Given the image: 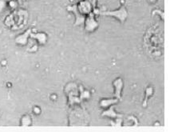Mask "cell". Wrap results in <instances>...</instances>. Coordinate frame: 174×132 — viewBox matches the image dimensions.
I'll use <instances>...</instances> for the list:
<instances>
[{"instance_id":"1","label":"cell","mask_w":174,"mask_h":132,"mask_svg":"<svg viewBox=\"0 0 174 132\" xmlns=\"http://www.w3.org/2000/svg\"><path fill=\"white\" fill-rule=\"evenodd\" d=\"M102 15L112 16L117 19H118L120 22H123L125 21V19L128 16V12L124 6H121V8L117 10H113V11H106V12H102Z\"/></svg>"},{"instance_id":"2","label":"cell","mask_w":174,"mask_h":132,"mask_svg":"<svg viewBox=\"0 0 174 132\" xmlns=\"http://www.w3.org/2000/svg\"><path fill=\"white\" fill-rule=\"evenodd\" d=\"M98 27V22L94 19L93 15H90L85 21V29L88 32L94 31Z\"/></svg>"},{"instance_id":"3","label":"cell","mask_w":174,"mask_h":132,"mask_svg":"<svg viewBox=\"0 0 174 132\" xmlns=\"http://www.w3.org/2000/svg\"><path fill=\"white\" fill-rule=\"evenodd\" d=\"M31 29H29L26 31L24 32L23 34L19 35V36L15 38L16 43L19 44V45H22V46L26 45V44L27 43V42H28V38L29 37L31 36Z\"/></svg>"},{"instance_id":"4","label":"cell","mask_w":174,"mask_h":132,"mask_svg":"<svg viewBox=\"0 0 174 132\" xmlns=\"http://www.w3.org/2000/svg\"><path fill=\"white\" fill-rule=\"evenodd\" d=\"M31 37L36 39L40 44H45L47 39V35L43 32H38V33H35V34L31 33Z\"/></svg>"},{"instance_id":"5","label":"cell","mask_w":174,"mask_h":132,"mask_svg":"<svg viewBox=\"0 0 174 132\" xmlns=\"http://www.w3.org/2000/svg\"><path fill=\"white\" fill-rule=\"evenodd\" d=\"M78 10L81 14H89L91 11V5L89 2L87 1H83L79 3L78 6Z\"/></svg>"},{"instance_id":"6","label":"cell","mask_w":174,"mask_h":132,"mask_svg":"<svg viewBox=\"0 0 174 132\" xmlns=\"http://www.w3.org/2000/svg\"><path fill=\"white\" fill-rule=\"evenodd\" d=\"M113 86L115 87V96L117 98H121V93L122 87H123V82L122 79H118L113 82Z\"/></svg>"},{"instance_id":"7","label":"cell","mask_w":174,"mask_h":132,"mask_svg":"<svg viewBox=\"0 0 174 132\" xmlns=\"http://www.w3.org/2000/svg\"><path fill=\"white\" fill-rule=\"evenodd\" d=\"M118 103V99L116 98H109V99H102L100 102V106L102 108H107L113 106V104H116Z\"/></svg>"},{"instance_id":"8","label":"cell","mask_w":174,"mask_h":132,"mask_svg":"<svg viewBox=\"0 0 174 132\" xmlns=\"http://www.w3.org/2000/svg\"><path fill=\"white\" fill-rule=\"evenodd\" d=\"M102 115L106 117H109V118H121V115H118V114L116 113L115 110H114V107L111 106L109 107L108 110H105L104 112L102 113Z\"/></svg>"},{"instance_id":"9","label":"cell","mask_w":174,"mask_h":132,"mask_svg":"<svg viewBox=\"0 0 174 132\" xmlns=\"http://www.w3.org/2000/svg\"><path fill=\"white\" fill-rule=\"evenodd\" d=\"M22 126H30L31 124V119L29 115H25L24 117H22V120H21Z\"/></svg>"},{"instance_id":"10","label":"cell","mask_w":174,"mask_h":132,"mask_svg":"<svg viewBox=\"0 0 174 132\" xmlns=\"http://www.w3.org/2000/svg\"><path fill=\"white\" fill-rule=\"evenodd\" d=\"M90 96V92L88 91H83L82 92H81V97L82 98H89Z\"/></svg>"},{"instance_id":"11","label":"cell","mask_w":174,"mask_h":132,"mask_svg":"<svg viewBox=\"0 0 174 132\" xmlns=\"http://www.w3.org/2000/svg\"><path fill=\"white\" fill-rule=\"evenodd\" d=\"M152 15H158L161 16V18L164 19V12H162L161 10H154L152 11Z\"/></svg>"},{"instance_id":"12","label":"cell","mask_w":174,"mask_h":132,"mask_svg":"<svg viewBox=\"0 0 174 132\" xmlns=\"http://www.w3.org/2000/svg\"><path fill=\"white\" fill-rule=\"evenodd\" d=\"M6 6V2L4 0H0V11H3Z\"/></svg>"},{"instance_id":"13","label":"cell","mask_w":174,"mask_h":132,"mask_svg":"<svg viewBox=\"0 0 174 132\" xmlns=\"http://www.w3.org/2000/svg\"><path fill=\"white\" fill-rule=\"evenodd\" d=\"M9 5L10 6V7H12V8H15L16 6H17V3H16L15 1L10 0V1L9 2Z\"/></svg>"},{"instance_id":"14","label":"cell","mask_w":174,"mask_h":132,"mask_svg":"<svg viewBox=\"0 0 174 132\" xmlns=\"http://www.w3.org/2000/svg\"><path fill=\"white\" fill-rule=\"evenodd\" d=\"M40 109L38 108V107H34V113H36V114H39L40 113Z\"/></svg>"},{"instance_id":"15","label":"cell","mask_w":174,"mask_h":132,"mask_svg":"<svg viewBox=\"0 0 174 132\" xmlns=\"http://www.w3.org/2000/svg\"><path fill=\"white\" fill-rule=\"evenodd\" d=\"M4 1H5V2H10V0H4Z\"/></svg>"}]
</instances>
